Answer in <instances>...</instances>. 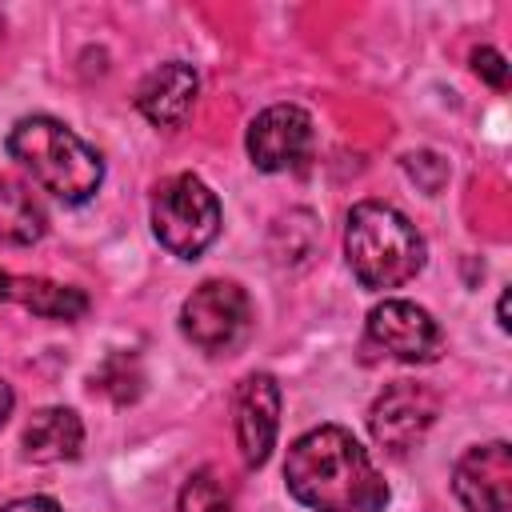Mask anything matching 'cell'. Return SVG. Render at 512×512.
Listing matches in <instances>:
<instances>
[{
	"mask_svg": "<svg viewBox=\"0 0 512 512\" xmlns=\"http://www.w3.org/2000/svg\"><path fill=\"white\" fill-rule=\"evenodd\" d=\"M284 484L312 512H380L388 504L384 476L340 424H320L288 448Z\"/></svg>",
	"mask_w": 512,
	"mask_h": 512,
	"instance_id": "6da1fadb",
	"label": "cell"
},
{
	"mask_svg": "<svg viewBox=\"0 0 512 512\" xmlns=\"http://www.w3.org/2000/svg\"><path fill=\"white\" fill-rule=\"evenodd\" d=\"M8 156L20 160L32 180L64 204H84L104 180V160L56 116H24L4 140Z\"/></svg>",
	"mask_w": 512,
	"mask_h": 512,
	"instance_id": "7a4b0ae2",
	"label": "cell"
},
{
	"mask_svg": "<svg viewBox=\"0 0 512 512\" xmlns=\"http://www.w3.org/2000/svg\"><path fill=\"white\" fill-rule=\"evenodd\" d=\"M344 260L368 292L400 288L424 268V236L392 204L364 200L348 212Z\"/></svg>",
	"mask_w": 512,
	"mask_h": 512,
	"instance_id": "3957f363",
	"label": "cell"
},
{
	"mask_svg": "<svg viewBox=\"0 0 512 512\" xmlns=\"http://www.w3.org/2000/svg\"><path fill=\"white\" fill-rule=\"evenodd\" d=\"M152 232L180 260L204 256V248L220 236V200H216V192L192 172L168 176L152 192Z\"/></svg>",
	"mask_w": 512,
	"mask_h": 512,
	"instance_id": "277c9868",
	"label": "cell"
},
{
	"mask_svg": "<svg viewBox=\"0 0 512 512\" xmlns=\"http://www.w3.org/2000/svg\"><path fill=\"white\" fill-rule=\"evenodd\" d=\"M252 328V300L236 280H204L180 304V332L204 352L236 348Z\"/></svg>",
	"mask_w": 512,
	"mask_h": 512,
	"instance_id": "5b68a950",
	"label": "cell"
},
{
	"mask_svg": "<svg viewBox=\"0 0 512 512\" xmlns=\"http://www.w3.org/2000/svg\"><path fill=\"white\" fill-rule=\"evenodd\" d=\"M436 416H440V396L428 384L396 380V384H388L372 400V408H368V432H372V440L384 452L400 456V452H408L412 444L424 440V432L436 424Z\"/></svg>",
	"mask_w": 512,
	"mask_h": 512,
	"instance_id": "8992f818",
	"label": "cell"
},
{
	"mask_svg": "<svg viewBox=\"0 0 512 512\" xmlns=\"http://www.w3.org/2000/svg\"><path fill=\"white\" fill-rule=\"evenodd\" d=\"M368 340L404 364H432L444 352V332L428 308L412 300H384L368 312Z\"/></svg>",
	"mask_w": 512,
	"mask_h": 512,
	"instance_id": "52a82bcc",
	"label": "cell"
},
{
	"mask_svg": "<svg viewBox=\"0 0 512 512\" xmlns=\"http://www.w3.org/2000/svg\"><path fill=\"white\" fill-rule=\"evenodd\" d=\"M244 148L260 172L300 168L312 152V116L300 104H272L248 124Z\"/></svg>",
	"mask_w": 512,
	"mask_h": 512,
	"instance_id": "ba28073f",
	"label": "cell"
},
{
	"mask_svg": "<svg viewBox=\"0 0 512 512\" xmlns=\"http://www.w3.org/2000/svg\"><path fill=\"white\" fill-rule=\"evenodd\" d=\"M232 424L244 468H260L276 448L280 428V384L272 372H248L232 396Z\"/></svg>",
	"mask_w": 512,
	"mask_h": 512,
	"instance_id": "9c48e42d",
	"label": "cell"
},
{
	"mask_svg": "<svg viewBox=\"0 0 512 512\" xmlns=\"http://www.w3.org/2000/svg\"><path fill=\"white\" fill-rule=\"evenodd\" d=\"M452 492L468 512L512 508V448L504 440L468 448L452 468Z\"/></svg>",
	"mask_w": 512,
	"mask_h": 512,
	"instance_id": "30bf717a",
	"label": "cell"
},
{
	"mask_svg": "<svg viewBox=\"0 0 512 512\" xmlns=\"http://www.w3.org/2000/svg\"><path fill=\"white\" fill-rule=\"evenodd\" d=\"M196 92H200V76L192 64L184 60H168L160 68H152L140 88H136V108L148 124L156 128H180L196 104Z\"/></svg>",
	"mask_w": 512,
	"mask_h": 512,
	"instance_id": "8fae6325",
	"label": "cell"
},
{
	"mask_svg": "<svg viewBox=\"0 0 512 512\" xmlns=\"http://www.w3.org/2000/svg\"><path fill=\"white\" fill-rule=\"evenodd\" d=\"M0 300H12L44 320H80L88 312V296L72 284H56L48 276H16L0 272Z\"/></svg>",
	"mask_w": 512,
	"mask_h": 512,
	"instance_id": "7c38bea8",
	"label": "cell"
},
{
	"mask_svg": "<svg viewBox=\"0 0 512 512\" xmlns=\"http://www.w3.org/2000/svg\"><path fill=\"white\" fill-rule=\"evenodd\" d=\"M24 456L32 464H64L84 448V424L72 408H40L24 424Z\"/></svg>",
	"mask_w": 512,
	"mask_h": 512,
	"instance_id": "4fadbf2b",
	"label": "cell"
},
{
	"mask_svg": "<svg viewBox=\"0 0 512 512\" xmlns=\"http://www.w3.org/2000/svg\"><path fill=\"white\" fill-rule=\"evenodd\" d=\"M48 232L44 208L16 180H0V244H36Z\"/></svg>",
	"mask_w": 512,
	"mask_h": 512,
	"instance_id": "5bb4252c",
	"label": "cell"
},
{
	"mask_svg": "<svg viewBox=\"0 0 512 512\" xmlns=\"http://www.w3.org/2000/svg\"><path fill=\"white\" fill-rule=\"evenodd\" d=\"M92 384L108 396V400H116V404H132L140 392H144V372H140V360L132 356V352H112L100 368H96V376H92Z\"/></svg>",
	"mask_w": 512,
	"mask_h": 512,
	"instance_id": "9a60e30c",
	"label": "cell"
},
{
	"mask_svg": "<svg viewBox=\"0 0 512 512\" xmlns=\"http://www.w3.org/2000/svg\"><path fill=\"white\" fill-rule=\"evenodd\" d=\"M176 512H232V496H228L224 480H216L204 468V472H192L184 480L180 500H176Z\"/></svg>",
	"mask_w": 512,
	"mask_h": 512,
	"instance_id": "2e32d148",
	"label": "cell"
},
{
	"mask_svg": "<svg viewBox=\"0 0 512 512\" xmlns=\"http://www.w3.org/2000/svg\"><path fill=\"white\" fill-rule=\"evenodd\" d=\"M404 168H408V176L432 196V192H440V184L448 180V164L436 156V152H412V156H404Z\"/></svg>",
	"mask_w": 512,
	"mask_h": 512,
	"instance_id": "e0dca14e",
	"label": "cell"
},
{
	"mask_svg": "<svg viewBox=\"0 0 512 512\" xmlns=\"http://www.w3.org/2000/svg\"><path fill=\"white\" fill-rule=\"evenodd\" d=\"M472 72L484 76L492 88H508V60H504V52H496L488 44L472 52Z\"/></svg>",
	"mask_w": 512,
	"mask_h": 512,
	"instance_id": "ac0fdd59",
	"label": "cell"
},
{
	"mask_svg": "<svg viewBox=\"0 0 512 512\" xmlns=\"http://www.w3.org/2000/svg\"><path fill=\"white\" fill-rule=\"evenodd\" d=\"M0 512H64L52 496H20V500H12V504H4Z\"/></svg>",
	"mask_w": 512,
	"mask_h": 512,
	"instance_id": "d6986e66",
	"label": "cell"
},
{
	"mask_svg": "<svg viewBox=\"0 0 512 512\" xmlns=\"http://www.w3.org/2000/svg\"><path fill=\"white\" fill-rule=\"evenodd\" d=\"M12 404H16V396H12V388L0 380V428H4V420L12 416Z\"/></svg>",
	"mask_w": 512,
	"mask_h": 512,
	"instance_id": "ffe728a7",
	"label": "cell"
},
{
	"mask_svg": "<svg viewBox=\"0 0 512 512\" xmlns=\"http://www.w3.org/2000/svg\"><path fill=\"white\" fill-rule=\"evenodd\" d=\"M496 316H500V328L508 332V328H512V320H508V292H500V304H496Z\"/></svg>",
	"mask_w": 512,
	"mask_h": 512,
	"instance_id": "44dd1931",
	"label": "cell"
}]
</instances>
